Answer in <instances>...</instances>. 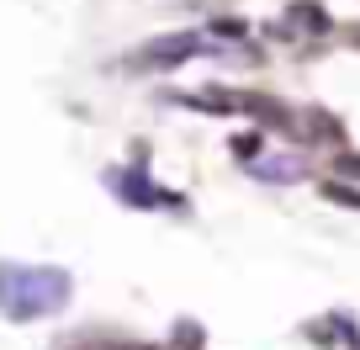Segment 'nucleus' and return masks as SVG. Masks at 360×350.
I'll return each mask as SVG.
<instances>
[{
    "mask_svg": "<svg viewBox=\"0 0 360 350\" xmlns=\"http://www.w3.org/2000/svg\"><path fill=\"white\" fill-rule=\"evenodd\" d=\"M196 37H175V43H154V48H143V64H180V58H191L196 54Z\"/></svg>",
    "mask_w": 360,
    "mask_h": 350,
    "instance_id": "nucleus-1",
    "label": "nucleus"
},
{
    "mask_svg": "<svg viewBox=\"0 0 360 350\" xmlns=\"http://www.w3.org/2000/svg\"><path fill=\"white\" fill-rule=\"evenodd\" d=\"M292 22L313 27V32H328V27H334V22H328V11H323V6H307V0H297V6H292Z\"/></svg>",
    "mask_w": 360,
    "mask_h": 350,
    "instance_id": "nucleus-2",
    "label": "nucleus"
}]
</instances>
